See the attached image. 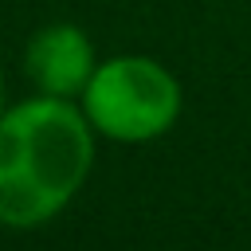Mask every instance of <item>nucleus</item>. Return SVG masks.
<instances>
[{
	"label": "nucleus",
	"mask_w": 251,
	"mask_h": 251,
	"mask_svg": "<svg viewBox=\"0 0 251 251\" xmlns=\"http://www.w3.org/2000/svg\"><path fill=\"white\" fill-rule=\"evenodd\" d=\"M4 106H8V102H4V75H0V114H4Z\"/></svg>",
	"instance_id": "obj_4"
},
{
	"label": "nucleus",
	"mask_w": 251,
	"mask_h": 251,
	"mask_svg": "<svg viewBox=\"0 0 251 251\" xmlns=\"http://www.w3.org/2000/svg\"><path fill=\"white\" fill-rule=\"evenodd\" d=\"M94 67H98L94 43L78 24H43L31 31L24 47V75L35 86V94L78 102Z\"/></svg>",
	"instance_id": "obj_3"
},
{
	"label": "nucleus",
	"mask_w": 251,
	"mask_h": 251,
	"mask_svg": "<svg viewBox=\"0 0 251 251\" xmlns=\"http://www.w3.org/2000/svg\"><path fill=\"white\" fill-rule=\"evenodd\" d=\"M180 82L153 55H110L98 59L78 106L98 137L141 145L169 133L180 118Z\"/></svg>",
	"instance_id": "obj_2"
},
{
	"label": "nucleus",
	"mask_w": 251,
	"mask_h": 251,
	"mask_svg": "<svg viewBox=\"0 0 251 251\" xmlns=\"http://www.w3.org/2000/svg\"><path fill=\"white\" fill-rule=\"evenodd\" d=\"M94 129L78 102L31 94L0 114V227L51 224L94 169Z\"/></svg>",
	"instance_id": "obj_1"
}]
</instances>
